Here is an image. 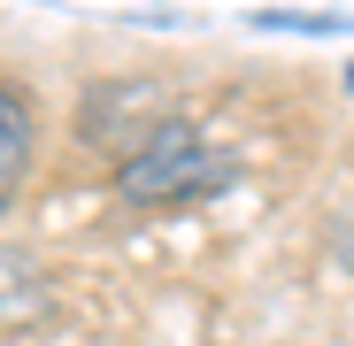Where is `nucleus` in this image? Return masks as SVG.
Here are the masks:
<instances>
[{
  "label": "nucleus",
  "instance_id": "f03ea898",
  "mask_svg": "<svg viewBox=\"0 0 354 346\" xmlns=\"http://www.w3.org/2000/svg\"><path fill=\"white\" fill-rule=\"evenodd\" d=\"M24 177H31V108H24V93L0 85V208L16 200Z\"/></svg>",
  "mask_w": 354,
  "mask_h": 346
},
{
  "label": "nucleus",
  "instance_id": "f257e3e1",
  "mask_svg": "<svg viewBox=\"0 0 354 346\" xmlns=\"http://www.w3.org/2000/svg\"><path fill=\"white\" fill-rule=\"evenodd\" d=\"M223 185V154L193 131V124H154L124 146V162H115V193H124L131 208H185L201 193Z\"/></svg>",
  "mask_w": 354,
  "mask_h": 346
},
{
  "label": "nucleus",
  "instance_id": "7ed1b4c3",
  "mask_svg": "<svg viewBox=\"0 0 354 346\" xmlns=\"http://www.w3.org/2000/svg\"><path fill=\"white\" fill-rule=\"evenodd\" d=\"M31 308H39V293H31L24 262H0V323H16V316H31Z\"/></svg>",
  "mask_w": 354,
  "mask_h": 346
}]
</instances>
